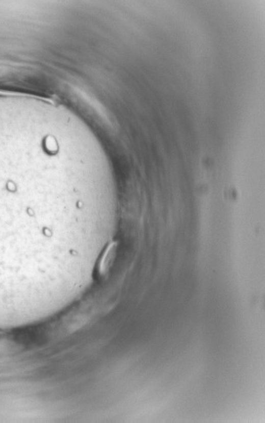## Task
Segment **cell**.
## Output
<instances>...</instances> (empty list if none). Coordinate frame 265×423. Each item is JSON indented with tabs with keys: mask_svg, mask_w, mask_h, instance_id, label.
<instances>
[{
	"mask_svg": "<svg viewBox=\"0 0 265 423\" xmlns=\"http://www.w3.org/2000/svg\"><path fill=\"white\" fill-rule=\"evenodd\" d=\"M116 243L115 242H110L106 248H104V251L102 252V259L100 260L99 264V273L100 274H104L107 270L109 269V265H111L112 261L114 260V254L116 251Z\"/></svg>",
	"mask_w": 265,
	"mask_h": 423,
	"instance_id": "1",
	"label": "cell"
}]
</instances>
